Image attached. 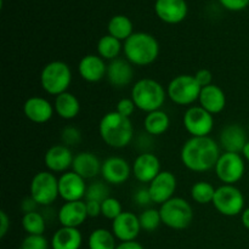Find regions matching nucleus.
<instances>
[{"mask_svg":"<svg viewBox=\"0 0 249 249\" xmlns=\"http://www.w3.org/2000/svg\"><path fill=\"white\" fill-rule=\"evenodd\" d=\"M73 156L72 151L66 145H53L49 147V150L44 156V164L51 173H66L70 168H72Z\"/></svg>","mask_w":249,"mask_h":249,"instance_id":"a211bd4d","label":"nucleus"},{"mask_svg":"<svg viewBox=\"0 0 249 249\" xmlns=\"http://www.w3.org/2000/svg\"><path fill=\"white\" fill-rule=\"evenodd\" d=\"M116 249H145L142 246L136 241H130V242H121L117 246Z\"/></svg>","mask_w":249,"mask_h":249,"instance_id":"49530a36","label":"nucleus"},{"mask_svg":"<svg viewBox=\"0 0 249 249\" xmlns=\"http://www.w3.org/2000/svg\"><path fill=\"white\" fill-rule=\"evenodd\" d=\"M72 82V71L63 61H53L44 66L40 73V84L44 91L53 96L67 91Z\"/></svg>","mask_w":249,"mask_h":249,"instance_id":"39448f33","label":"nucleus"},{"mask_svg":"<svg viewBox=\"0 0 249 249\" xmlns=\"http://www.w3.org/2000/svg\"><path fill=\"white\" fill-rule=\"evenodd\" d=\"M135 104H134V101L130 99H121L118 102H117V106H116V111L118 112L119 114H122V116L124 117H128V118H130L131 114L135 112Z\"/></svg>","mask_w":249,"mask_h":249,"instance_id":"58836bf2","label":"nucleus"},{"mask_svg":"<svg viewBox=\"0 0 249 249\" xmlns=\"http://www.w3.org/2000/svg\"><path fill=\"white\" fill-rule=\"evenodd\" d=\"M21 249H49V242L43 235H28L22 241Z\"/></svg>","mask_w":249,"mask_h":249,"instance_id":"4c0bfd02","label":"nucleus"},{"mask_svg":"<svg viewBox=\"0 0 249 249\" xmlns=\"http://www.w3.org/2000/svg\"><path fill=\"white\" fill-rule=\"evenodd\" d=\"M162 224L173 230H184L194 220V209L186 199L173 197L160 208Z\"/></svg>","mask_w":249,"mask_h":249,"instance_id":"423d86ee","label":"nucleus"},{"mask_svg":"<svg viewBox=\"0 0 249 249\" xmlns=\"http://www.w3.org/2000/svg\"><path fill=\"white\" fill-rule=\"evenodd\" d=\"M53 108L50 101L40 96H32L24 102L23 113L31 122L36 124H44L50 121L53 116Z\"/></svg>","mask_w":249,"mask_h":249,"instance_id":"6ab92c4d","label":"nucleus"},{"mask_svg":"<svg viewBox=\"0 0 249 249\" xmlns=\"http://www.w3.org/2000/svg\"><path fill=\"white\" fill-rule=\"evenodd\" d=\"M87 203L85 201L66 202L60 208L57 214L58 221L65 228L78 229L84 224L88 218Z\"/></svg>","mask_w":249,"mask_h":249,"instance_id":"aec40b11","label":"nucleus"},{"mask_svg":"<svg viewBox=\"0 0 249 249\" xmlns=\"http://www.w3.org/2000/svg\"><path fill=\"white\" fill-rule=\"evenodd\" d=\"M101 165L102 163L100 162L95 153L83 151L74 156L72 170L85 180L94 179L97 175L101 174Z\"/></svg>","mask_w":249,"mask_h":249,"instance_id":"b1692460","label":"nucleus"},{"mask_svg":"<svg viewBox=\"0 0 249 249\" xmlns=\"http://www.w3.org/2000/svg\"><path fill=\"white\" fill-rule=\"evenodd\" d=\"M122 49H123V46H122L121 40L109 36V34L101 36L100 40L97 41V53L104 60L113 61L118 58Z\"/></svg>","mask_w":249,"mask_h":249,"instance_id":"c756f323","label":"nucleus"},{"mask_svg":"<svg viewBox=\"0 0 249 249\" xmlns=\"http://www.w3.org/2000/svg\"><path fill=\"white\" fill-rule=\"evenodd\" d=\"M195 78H196L197 83H198L202 88H204V87H208V85L212 84V80H213V74H212V72L209 70L203 68V70L197 71V73L195 74Z\"/></svg>","mask_w":249,"mask_h":249,"instance_id":"79ce46f5","label":"nucleus"},{"mask_svg":"<svg viewBox=\"0 0 249 249\" xmlns=\"http://www.w3.org/2000/svg\"><path fill=\"white\" fill-rule=\"evenodd\" d=\"M220 146L209 136L194 138L184 143L180 158L185 167L195 173H206L215 168L220 157Z\"/></svg>","mask_w":249,"mask_h":249,"instance_id":"f257e3e1","label":"nucleus"},{"mask_svg":"<svg viewBox=\"0 0 249 249\" xmlns=\"http://www.w3.org/2000/svg\"><path fill=\"white\" fill-rule=\"evenodd\" d=\"M156 15L168 24H178L184 21L189 12L185 0H156Z\"/></svg>","mask_w":249,"mask_h":249,"instance_id":"dca6fc26","label":"nucleus"},{"mask_svg":"<svg viewBox=\"0 0 249 249\" xmlns=\"http://www.w3.org/2000/svg\"><path fill=\"white\" fill-rule=\"evenodd\" d=\"M140 231L141 225L139 216L131 212H123L112 221V232L121 242L135 241Z\"/></svg>","mask_w":249,"mask_h":249,"instance_id":"2eb2a0df","label":"nucleus"},{"mask_svg":"<svg viewBox=\"0 0 249 249\" xmlns=\"http://www.w3.org/2000/svg\"><path fill=\"white\" fill-rule=\"evenodd\" d=\"M219 1L230 11H242L249 5V0H219Z\"/></svg>","mask_w":249,"mask_h":249,"instance_id":"a19ab883","label":"nucleus"},{"mask_svg":"<svg viewBox=\"0 0 249 249\" xmlns=\"http://www.w3.org/2000/svg\"><path fill=\"white\" fill-rule=\"evenodd\" d=\"M139 220H140L141 230H145L147 232H153L162 224V218H160V211L153 208L145 209L139 215Z\"/></svg>","mask_w":249,"mask_h":249,"instance_id":"72a5a7b5","label":"nucleus"},{"mask_svg":"<svg viewBox=\"0 0 249 249\" xmlns=\"http://www.w3.org/2000/svg\"><path fill=\"white\" fill-rule=\"evenodd\" d=\"M123 51L125 58L131 65L143 67L157 60L160 55V43L152 34L136 32L124 41Z\"/></svg>","mask_w":249,"mask_h":249,"instance_id":"7ed1b4c3","label":"nucleus"},{"mask_svg":"<svg viewBox=\"0 0 249 249\" xmlns=\"http://www.w3.org/2000/svg\"><path fill=\"white\" fill-rule=\"evenodd\" d=\"M215 174L224 185H233L240 181L246 172L245 158L241 153L224 152L215 165Z\"/></svg>","mask_w":249,"mask_h":249,"instance_id":"9d476101","label":"nucleus"},{"mask_svg":"<svg viewBox=\"0 0 249 249\" xmlns=\"http://www.w3.org/2000/svg\"><path fill=\"white\" fill-rule=\"evenodd\" d=\"M212 203L221 215L225 216H236L245 211V196L235 185L218 187Z\"/></svg>","mask_w":249,"mask_h":249,"instance_id":"1a4fd4ad","label":"nucleus"},{"mask_svg":"<svg viewBox=\"0 0 249 249\" xmlns=\"http://www.w3.org/2000/svg\"><path fill=\"white\" fill-rule=\"evenodd\" d=\"M83 243V236L78 229L62 226L53 233L51 238L53 249H80Z\"/></svg>","mask_w":249,"mask_h":249,"instance_id":"a878e982","label":"nucleus"},{"mask_svg":"<svg viewBox=\"0 0 249 249\" xmlns=\"http://www.w3.org/2000/svg\"><path fill=\"white\" fill-rule=\"evenodd\" d=\"M177 178L172 172L169 170L160 172L148 184V191H150L153 203L162 206L163 203L173 198L175 191H177Z\"/></svg>","mask_w":249,"mask_h":249,"instance_id":"f8f14e48","label":"nucleus"},{"mask_svg":"<svg viewBox=\"0 0 249 249\" xmlns=\"http://www.w3.org/2000/svg\"><path fill=\"white\" fill-rule=\"evenodd\" d=\"M85 179L72 172H66L58 178V192L60 197L65 202L83 201L87 194Z\"/></svg>","mask_w":249,"mask_h":249,"instance_id":"ddd939ff","label":"nucleus"},{"mask_svg":"<svg viewBox=\"0 0 249 249\" xmlns=\"http://www.w3.org/2000/svg\"><path fill=\"white\" fill-rule=\"evenodd\" d=\"M123 213L121 202L113 197H108L101 203V215L106 219L113 221L117 216H119Z\"/></svg>","mask_w":249,"mask_h":249,"instance_id":"c9c22d12","label":"nucleus"},{"mask_svg":"<svg viewBox=\"0 0 249 249\" xmlns=\"http://www.w3.org/2000/svg\"><path fill=\"white\" fill-rule=\"evenodd\" d=\"M215 190L211 182L198 181L191 187V197L196 203L208 204L213 202Z\"/></svg>","mask_w":249,"mask_h":249,"instance_id":"473e14b6","label":"nucleus"},{"mask_svg":"<svg viewBox=\"0 0 249 249\" xmlns=\"http://www.w3.org/2000/svg\"><path fill=\"white\" fill-rule=\"evenodd\" d=\"M199 106L208 111L211 114H218L224 111L226 106V96L220 87L211 84L202 88L199 94Z\"/></svg>","mask_w":249,"mask_h":249,"instance_id":"393cba45","label":"nucleus"},{"mask_svg":"<svg viewBox=\"0 0 249 249\" xmlns=\"http://www.w3.org/2000/svg\"><path fill=\"white\" fill-rule=\"evenodd\" d=\"M88 246L89 249H116V236L107 229H96L90 233Z\"/></svg>","mask_w":249,"mask_h":249,"instance_id":"7c9ffc66","label":"nucleus"},{"mask_svg":"<svg viewBox=\"0 0 249 249\" xmlns=\"http://www.w3.org/2000/svg\"><path fill=\"white\" fill-rule=\"evenodd\" d=\"M134 201L139 204L140 207H147L153 203L152 198H151L150 191L147 189H139L134 195Z\"/></svg>","mask_w":249,"mask_h":249,"instance_id":"ea45409f","label":"nucleus"},{"mask_svg":"<svg viewBox=\"0 0 249 249\" xmlns=\"http://www.w3.org/2000/svg\"><path fill=\"white\" fill-rule=\"evenodd\" d=\"M133 169L126 160L109 157L102 162L101 175L104 181L111 185H122L130 178Z\"/></svg>","mask_w":249,"mask_h":249,"instance_id":"4468645a","label":"nucleus"},{"mask_svg":"<svg viewBox=\"0 0 249 249\" xmlns=\"http://www.w3.org/2000/svg\"><path fill=\"white\" fill-rule=\"evenodd\" d=\"M202 87L197 83L195 75L180 74L170 80L167 88V95L175 105L190 106L198 101Z\"/></svg>","mask_w":249,"mask_h":249,"instance_id":"0eeeda50","label":"nucleus"},{"mask_svg":"<svg viewBox=\"0 0 249 249\" xmlns=\"http://www.w3.org/2000/svg\"><path fill=\"white\" fill-rule=\"evenodd\" d=\"M78 71L85 82L97 83L106 77L107 65L99 55H87L79 61Z\"/></svg>","mask_w":249,"mask_h":249,"instance_id":"5701e85b","label":"nucleus"},{"mask_svg":"<svg viewBox=\"0 0 249 249\" xmlns=\"http://www.w3.org/2000/svg\"><path fill=\"white\" fill-rule=\"evenodd\" d=\"M31 197L39 206H51L60 196L58 179L51 172H39L33 177L29 186Z\"/></svg>","mask_w":249,"mask_h":249,"instance_id":"6e6552de","label":"nucleus"},{"mask_svg":"<svg viewBox=\"0 0 249 249\" xmlns=\"http://www.w3.org/2000/svg\"><path fill=\"white\" fill-rule=\"evenodd\" d=\"M248 130H249V125H248Z\"/></svg>","mask_w":249,"mask_h":249,"instance_id":"8fccbe9b","label":"nucleus"},{"mask_svg":"<svg viewBox=\"0 0 249 249\" xmlns=\"http://www.w3.org/2000/svg\"><path fill=\"white\" fill-rule=\"evenodd\" d=\"M220 146L225 152L242 153L243 147L247 143V133L240 124H229L221 130Z\"/></svg>","mask_w":249,"mask_h":249,"instance_id":"4be33fe9","label":"nucleus"},{"mask_svg":"<svg viewBox=\"0 0 249 249\" xmlns=\"http://www.w3.org/2000/svg\"><path fill=\"white\" fill-rule=\"evenodd\" d=\"M53 108H55V112L58 114V117L66 119V121H71L79 114L80 102L75 95L66 91L56 96Z\"/></svg>","mask_w":249,"mask_h":249,"instance_id":"bb28decb","label":"nucleus"},{"mask_svg":"<svg viewBox=\"0 0 249 249\" xmlns=\"http://www.w3.org/2000/svg\"><path fill=\"white\" fill-rule=\"evenodd\" d=\"M10 229V218L4 211L0 212V237L4 238Z\"/></svg>","mask_w":249,"mask_h":249,"instance_id":"a18cd8bd","label":"nucleus"},{"mask_svg":"<svg viewBox=\"0 0 249 249\" xmlns=\"http://www.w3.org/2000/svg\"><path fill=\"white\" fill-rule=\"evenodd\" d=\"M143 126H145L146 133L150 135L160 136L163 135L170 126V118L164 111L157 109L147 113L143 121Z\"/></svg>","mask_w":249,"mask_h":249,"instance_id":"cd10ccee","label":"nucleus"},{"mask_svg":"<svg viewBox=\"0 0 249 249\" xmlns=\"http://www.w3.org/2000/svg\"><path fill=\"white\" fill-rule=\"evenodd\" d=\"M241 155H242V157L245 158L246 160H248V162H249V140L247 141V143H246L245 147H243V151H242V153H241Z\"/></svg>","mask_w":249,"mask_h":249,"instance_id":"09e8293b","label":"nucleus"},{"mask_svg":"<svg viewBox=\"0 0 249 249\" xmlns=\"http://www.w3.org/2000/svg\"><path fill=\"white\" fill-rule=\"evenodd\" d=\"M85 203H87L88 215L90 218H96V216L101 215V203L94 201H85Z\"/></svg>","mask_w":249,"mask_h":249,"instance_id":"37998d69","label":"nucleus"},{"mask_svg":"<svg viewBox=\"0 0 249 249\" xmlns=\"http://www.w3.org/2000/svg\"><path fill=\"white\" fill-rule=\"evenodd\" d=\"M22 226L28 235H43L46 229V221L38 212L23 214Z\"/></svg>","mask_w":249,"mask_h":249,"instance_id":"2f4dec72","label":"nucleus"},{"mask_svg":"<svg viewBox=\"0 0 249 249\" xmlns=\"http://www.w3.org/2000/svg\"><path fill=\"white\" fill-rule=\"evenodd\" d=\"M38 206L39 204L36 203L31 196H29V197H26V198L22 201L21 209L23 211L24 214H27V213H32V212H36V207Z\"/></svg>","mask_w":249,"mask_h":249,"instance_id":"c03bdc74","label":"nucleus"},{"mask_svg":"<svg viewBox=\"0 0 249 249\" xmlns=\"http://www.w3.org/2000/svg\"><path fill=\"white\" fill-rule=\"evenodd\" d=\"M107 29H108L109 36H114L121 41H125L134 33L133 22L124 15H116L112 17L107 24Z\"/></svg>","mask_w":249,"mask_h":249,"instance_id":"c85d7f7f","label":"nucleus"},{"mask_svg":"<svg viewBox=\"0 0 249 249\" xmlns=\"http://www.w3.org/2000/svg\"><path fill=\"white\" fill-rule=\"evenodd\" d=\"M107 80L114 88H124L134 78L133 65L126 58H116L107 65Z\"/></svg>","mask_w":249,"mask_h":249,"instance_id":"412c9836","label":"nucleus"},{"mask_svg":"<svg viewBox=\"0 0 249 249\" xmlns=\"http://www.w3.org/2000/svg\"><path fill=\"white\" fill-rule=\"evenodd\" d=\"M106 181H94L88 186L85 201H94L102 203L109 197V189Z\"/></svg>","mask_w":249,"mask_h":249,"instance_id":"f704fd0d","label":"nucleus"},{"mask_svg":"<svg viewBox=\"0 0 249 249\" xmlns=\"http://www.w3.org/2000/svg\"><path fill=\"white\" fill-rule=\"evenodd\" d=\"M61 140H62L63 145L68 146H77L82 142V133L75 126H66L61 133Z\"/></svg>","mask_w":249,"mask_h":249,"instance_id":"e433bc0d","label":"nucleus"},{"mask_svg":"<svg viewBox=\"0 0 249 249\" xmlns=\"http://www.w3.org/2000/svg\"><path fill=\"white\" fill-rule=\"evenodd\" d=\"M241 221H242L243 226H245L247 230H249V208H246L245 211L241 214Z\"/></svg>","mask_w":249,"mask_h":249,"instance_id":"de8ad7c7","label":"nucleus"},{"mask_svg":"<svg viewBox=\"0 0 249 249\" xmlns=\"http://www.w3.org/2000/svg\"><path fill=\"white\" fill-rule=\"evenodd\" d=\"M165 96L168 95L164 87L151 78L138 80L131 89V100L136 108L146 113L162 108L165 102Z\"/></svg>","mask_w":249,"mask_h":249,"instance_id":"20e7f679","label":"nucleus"},{"mask_svg":"<svg viewBox=\"0 0 249 249\" xmlns=\"http://www.w3.org/2000/svg\"><path fill=\"white\" fill-rule=\"evenodd\" d=\"M133 175L138 181L150 184L162 170L158 157L153 153L145 152L139 155L133 163Z\"/></svg>","mask_w":249,"mask_h":249,"instance_id":"f3484780","label":"nucleus"},{"mask_svg":"<svg viewBox=\"0 0 249 249\" xmlns=\"http://www.w3.org/2000/svg\"><path fill=\"white\" fill-rule=\"evenodd\" d=\"M184 126L194 138L208 136L214 128V117L201 106H192L184 114Z\"/></svg>","mask_w":249,"mask_h":249,"instance_id":"9b49d317","label":"nucleus"},{"mask_svg":"<svg viewBox=\"0 0 249 249\" xmlns=\"http://www.w3.org/2000/svg\"><path fill=\"white\" fill-rule=\"evenodd\" d=\"M99 133L109 147L124 148L133 140V123L130 118L122 116L117 111L108 112L100 121Z\"/></svg>","mask_w":249,"mask_h":249,"instance_id":"f03ea898","label":"nucleus"}]
</instances>
